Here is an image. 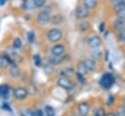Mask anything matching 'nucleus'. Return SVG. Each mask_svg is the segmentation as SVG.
Masks as SVG:
<instances>
[{
	"instance_id": "1",
	"label": "nucleus",
	"mask_w": 125,
	"mask_h": 116,
	"mask_svg": "<svg viewBox=\"0 0 125 116\" xmlns=\"http://www.w3.org/2000/svg\"><path fill=\"white\" fill-rule=\"evenodd\" d=\"M46 36L51 43H57L62 38V31L57 27H54L47 31Z\"/></svg>"
},
{
	"instance_id": "2",
	"label": "nucleus",
	"mask_w": 125,
	"mask_h": 116,
	"mask_svg": "<svg viewBox=\"0 0 125 116\" xmlns=\"http://www.w3.org/2000/svg\"><path fill=\"white\" fill-rule=\"evenodd\" d=\"M114 76L109 73V72H106L104 73L101 79H100V86L103 88V89H109L113 84H114Z\"/></svg>"
},
{
	"instance_id": "3",
	"label": "nucleus",
	"mask_w": 125,
	"mask_h": 116,
	"mask_svg": "<svg viewBox=\"0 0 125 116\" xmlns=\"http://www.w3.org/2000/svg\"><path fill=\"white\" fill-rule=\"evenodd\" d=\"M90 15V10L84 6L83 4H80L76 7V10H75V17L76 19L82 20V19H86Z\"/></svg>"
},
{
	"instance_id": "4",
	"label": "nucleus",
	"mask_w": 125,
	"mask_h": 116,
	"mask_svg": "<svg viewBox=\"0 0 125 116\" xmlns=\"http://www.w3.org/2000/svg\"><path fill=\"white\" fill-rule=\"evenodd\" d=\"M36 20L39 24L41 25H45L47 24L48 22H50L51 20V14L49 11L47 10H43V11H40L36 17Z\"/></svg>"
},
{
	"instance_id": "5",
	"label": "nucleus",
	"mask_w": 125,
	"mask_h": 116,
	"mask_svg": "<svg viewBox=\"0 0 125 116\" xmlns=\"http://www.w3.org/2000/svg\"><path fill=\"white\" fill-rule=\"evenodd\" d=\"M87 45H88V47H90L93 50L98 49L102 45V40H101L100 36H98L96 34H92L87 38Z\"/></svg>"
},
{
	"instance_id": "6",
	"label": "nucleus",
	"mask_w": 125,
	"mask_h": 116,
	"mask_svg": "<svg viewBox=\"0 0 125 116\" xmlns=\"http://www.w3.org/2000/svg\"><path fill=\"white\" fill-rule=\"evenodd\" d=\"M57 84L59 87H61L62 89H64V90H71L73 88L72 81L69 78H67L66 76H61L57 80Z\"/></svg>"
},
{
	"instance_id": "7",
	"label": "nucleus",
	"mask_w": 125,
	"mask_h": 116,
	"mask_svg": "<svg viewBox=\"0 0 125 116\" xmlns=\"http://www.w3.org/2000/svg\"><path fill=\"white\" fill-rule=\"evenodd\" d=\"M77 109H78L79 116H88V114L90 113V110H91V106L88 102L82 101L78 104Z\"/></svg>"
},
{
	"instance_id": "8",
	"label": "nucleus",
	"mask_w": 125,
	"mask_h": 116,
	"mask_svg": "<svg viewBox=\"0 0 125 116\" xmlns=\"http://www.w3.org/2000/svg\"><path fill=\"white\" fill-rule=\"evenodd\" d=\"M28 95V92L25 88H22V87H19V88H16L14 90V97L18 99V100H22L24 98H26Z\"/></svg>"
},
{
	"instance_id": "9",
	"label": "nucleus",
	"mask_w": 125,
	"mask_h": 116,
	"mask_svg": "<svg viewBox=\"0 0 125 116\" xmlns=\"http://www.w3.org/2000/svg\"><path fill=\"white\" fill-rule=\"evenodd\" d=\"M64 53H65V47L62 44H55L51 48V54L54 56L62 57L64 55Z\"/></svg>"
},
{
	"instance_id": "10",
	"label": "nucleus",
	"mask_w": 125,
	"mask_h": 116,
	"mask_svg": "<svg viewBox=\"0 0 125 116\" xmlns=\"http://www.w3.org/2000/svg\"><path fill=\"white\" fill-rule=\"evenodd\" d=\"M83 63H84V65L88 71H94L96 69L97 63L93 58H86L83 60Z\"/></svg>"
},
{
	"instance_id": "11",
	"label": "nucleus",
	"mask_w": 125,
	"mask_h": 116,
	"mask_svg": "<svg viewBox=\"0 0 125 116\" xmlns=\"http://www.w3.org/2000/svg\"><path fill=\"white\" fill-rule=\"evenodd\" d=\"M63 60V58L62 56V57H58V56H54V55H51L50 58H49V62L52 64V65H59L62 62Z\"/></svg>"
},
{
	"instance_id": "12",
	"label": "nucleus",
	"mask_w": 125,
	"mask_h": 116,
	"mask_svg": "<svg viewBox=\"0 0 125 116\" xmlns=\"http://www.w3.org/2000/svg\"><path fill=\"white\" fill-rule=\"evenodd\" d=\"M63 21V17L61 14H55L54 16H51V20L50 22L57 25V24H61Z\"/></svg>"
},
{
	"instance_id": "13",
	"label": "nucleus",
	"mask_w": 125,
	"mask_h": 116,
	"mask_svg": "<svg viewBox=\"0 0 125 116\" xmlns=\"http://www.w3.org/2000/svg\"><path fill=\"white\" fill-rule=\"evenodd\" d=\"M113 26H114V28H115L116 30H118V31L121 30V29H123L124 26H125V19H120V18L117 17V19L113 21Z\"/></svg>"
},
{
	"instance_id": "14",
	"label": "nucleus",
	"mask_w": 125,
	"mask_h": 116,
	"mask_svg": "<svg viewBox=\"0 0 125 116\" xmlns=\"http://www.w3.org/2000/svg\"><path fill=\"white\" fill-rule=\"evenodd\" d=\"M84 6H86L89 10H92L94 9L97 4H98V0H83V3H82Z\"/></svg>"
},
{
	"instance_id": "15",
	"label": "nucleus",
	"mask_w": 125,
	"mask_h": 116,
	"mask_svg": "<svg viewBox=\"0 0 125 116\" xmlns=\"http://www.w3.org/2000/svg\"><path fill=\"white\" fill-rule=\"evenodd\" d=\"M90 28V22L88 20H84L82 19L79 23V29L81 31H87L88 29Z\"/></svg>"
},
{
	"instance_id": "16",
	"label": "nucleus",
	"mask_w": 125,
	"mask_h": 116,
	"mask_svg": "<svg viewBox=\"0 0 125 116\" xmlns=\"http://www.w3.org/2000/svg\"><path fill=\"white\" fill-rule=\"evenodd\" d=\"M11 61L10 59L7 58V57H4V56H1L0 57V66L2 67H8L10 65Z\"/></svg>"
},
{
	"instance_id": "17",
	"label": "nucleus",
	"mask_w": 125,
	"mask_h": 116,
	"mask_svg": "<svg viewBox=\"0 0 125 116\" xmlns=\"http://www.w3.org/2000/svg\"><path fill=\"white\" fill-rule=\"evenodd\" d=\"M87 71H88V70L86 69V67H85L83 61H81V62L78 64V73H80V74H82V75H85V74L87 73Z\"/></svg>"
},
{
	"instance_id": "18",
	"label": "nucleus",
	"mask_w": 125,
	"mask_h": 116,
	"mask_svg": "<svg viewBox=\"0 0 125 116\" xmlns=\"http://www.w3.org/2000/svg\"><path fill=\"white\" fill-rule=\"evenodd\" d=\"M33 4L35 8H42L46 4V0H33Z\"/></svg>"
},
{
	"instance_id": "19",
	"label": "nucleus",
	"mask_w": 125,
	"mask_h": 116,
	"mask_svg": "<svg viewBox=\"0 0 125 116\" xmlns=\"http://www.w3.org/2000/svg\"><path fill=\"white\" fill-rule=\"evenodd\" d=\"M115 116H125V106H120L115 111Z\"/></svg>"
},
{
	"instance_id": "20",
	"label": "nucleus",
	"mask_w": 125,
	"mask_h": 116,
	"mask_svg": "<svg viewBox=\"0 0 125 116\" xmlns=\"http://www.w3.org/2000/svg\"><path fill=\"white\" fill-rule=\"evenodd\" d=\"M21 45H22V43H21V40L20 38H16V39L14 40V43H13L14 48H16V49H20V48L21 47Z\"/></svg>"
},
{
	"instance_id": "21",
	"label": "nucleus",
	"mask_w": 125,
	"mask_h": 116,
	"mask_svg": "<svg viewBox=\"0 0 125 116\" xmlns=\"http://www.w3.org/2000/svg\"><path fill=\"white\" fill-rule=\"evenodd\" d=\"M34 39H35V34H34V32H33V31H29V32L27 33V40H28V42L31 44V43L34 42Z\"/></svg>"
},
{
	"instance_id": "22",
	"label": "nucleus",
	"mask_w": 125,
	"mask_h": 116,
	"mask_svg": "<svg viewBox=\"0 0 125 116\" xmlns=\"http://www.w3.org/2000/svg\"><path fill=\"white\" fill-rule=\"evenodd\" d=\"M106 114H105V112L104 111V109L103 108H98V109H96V111H95V113H94V116H105Z\"/></svg>"
},
{
	"instance_id": "23",
	"label": "nucleus",
	"mask_w": 125,
	"mask_h": 116,
	"mask_svg": "<svg viewBox=\"0 0 125 116\" xmlns=\"http://www.w3.org/2000/svg\"><path fill=\"white\" fill-rule=\"evenodd\" d=\"M76 79H77L78 83H80L81 85H84V83H85L84 75H82V74H80V73H77V74H76Z\"/></svg>"
},
{
	"instance_id": "24",
	"label": "nucleus",
	"mask_w": 125,
	"mask_h": 116,
	"mask_svg": "<svg viewBox=\"0 0 125 116\" xmlns=\"http://www.w3.org/2000/svg\"><path fill=\"white\" fill-rule=\"evenodd\" d=\"M11 74H12L14 77L19 76V74H20V70H19V68H18L17 66H13L12 69H11Z\"/></svg>"
},
{
	"instance_id": "25",
	"label": "nucleus",
	"mask_w": 125,
	"mask_h": 116,
	"mask_svg": "<svg viewBox=\"0 0 125 116\" xmlns=\"http://www.w3.org/2000/svg\"><path fill=\"white\" fill-rule=\"evenodd\" d=\"M116 15H117V17H118V18L125 19V8L121 9L120 11H118V12L116 13Z\"/></svg>"
},
{
	"instance_id": "26",
	"label": "nucleus",
	"mask_w": 125,
	"mask_h": 116,
	"mask_svg": "<svg viewBox=\"0 0 125 116\" xmlns=\"http://www.w3.org/2000/svg\"><path fill=\"white\" fill-rule=\"evenodd\" d=\"M32 115L33 116H43V111L41 109L37 108V109H35V110L32 111Z\"/></svg>"
},
{
	"instance_id": "27",
	"label": "nucleus",
	"mask_w": 125,
	"mask_h": 116,
	"mask_svg": "<svg viewBox=\"0 0 125 116\" xmlns=\"http://www.w3.org/2000/svg\"><path fill=\"white\" fill-rule=\"evenodd\" d=\"M21 116H33L32 111H30L28 109H23V110H21Z\"/></svg>"
},
{
	"instance_id": "28",
	"label": "nucleus",
	"mask_w": 125,
	"mask_h": 116,
	"mask_svg": "<svg viewBox=\"0 0 125 116\" xmlns=\"http://www.w3.org/2000/svg\"><path fill=\"white\" fill-rule=\"evenodd\" d=\"M34 61H35V64L37 65V66H40L41 65V58L38 56V55H35L34 56Z\"/></svg>"
},
{
	"instance_id": "29",
	"label": "nucleus",
	"mask_w": 125,
	"mask_h": 116,
	"mask_svg": "<svg viewBox=\"0 0 125 116\" xmlns=\"http://www.w3.org/2000/svg\"><path fill=\"white\" fill-rule=\"evenodd\" d=\"M110 3L115 6V5H118V4H122L123 3V0H110Z\"/></svg>"
},
{
	"instance_id": "30",
	"label": "nucleus",
	"mask_w": 125,
	"mask_h": 116,
	"mask_svg": "<svg viewBox=\"0 0 125 116\" xmlns=\"http://www.w3.org/2000/svg\"><path fill=\"white\" fill-rule=\"evenodd\" d=\"M8 0H0V6H4L7 3Z\"/></svg>"
},
{
	"instance_id": "31",
	"label": "nucleus",
	"mask_w": 125,
	"mask_h": 116,
	"mask_svg": "<svg viewBox=\"0 0 125 116\" xmlns=\"http://www.w3.org/2000/svg\"><path fill=\"white\" fill-rule=\"evenodd\" d=\"M100 31H101V32H103V31H104V22L100 24Z\"/></svg>"
},
{
	"instance_id": "32",
	"label": "nucleus",
	"mask_w": 125,
	"mask_h": 116,
	"mask_svg": "<svg viewBox=\"0 0 125 116\" xmlns=\"http://www.w3.org/2000/svg\"><path fill=\"white\" fill-rule=\"evenodd\" d=\"M105 116H115V114L114 113H106Z\"/></svg>"
},
{
	"instance_id": "33",
	"label": "nucleus",
	"mask_w": 125,
	"mask_h": 116,
	"mask_svg": "<svg viewBox=\"0 0 125 116\" xmlns=\"http://www.w3.org/2000/svg\"><path fill=\"white\" fill-rule=\"evenodd\" d=\"M71 116H79V115H71Z\"/></svg>"
},
{
	"instance_id": "34",
	"label": "nucleus",
	"mask_w": 125,
	"mask_h": 116,
	"mask_svg": "<svg viewBox=\"0 0 125 116\" xmlns=\"http://www.w3.org/2000/svg\"><path fill=\"white\" fill-rule=\"evenodd\" d=\"M123 3H124V4H125V0H123Z\"/></svg>"
}]
</instances>
